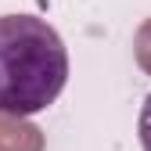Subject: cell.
<instances>
[{
	"label": "cell",
	"mask_w": 151,
	"mask_h": 151,
	"mask_svg": "<svg viewBox=\"0 0 151 151\" xmlns=\"http://www.w3.org/2000/svg\"><path fill=\"white\" fill-rule=\"evenodd\" d=\"M0 151H40V129L18 122V115L0 119Z\"/></svg>",
	"instance_id": "cell-2"
},
{
	"label": "cell",
	"mask_w": 151,
	"mask_h": 151,
	"mask_svg": "<svg viewBox=\"0 0 151 151\" xmlns=\"http://www.w3.org/2000/svg\"><path fill=\"white\" fill-rule=\"evenodd\" d=\"M137 137H140V147L151 151V93L140 104V119H137Z\"/></svg>",
	"instance_id": "cell-3"
},
{
	"label": "cell",
	"mask_w": 151,
	"mask_h": 151,
	"mask_svg": "<svg viewBox=\"0 0 151 151\" xmlns=\"http://www.w3.org/2000/svg\"><path fill=\"white\" fill-rule=\"evenodd\" d=\"M68 79V50L36 14H0V115H36L58 101Z\"/></svg>",
	"instance_id": "cell-1"
}]
</instances>
